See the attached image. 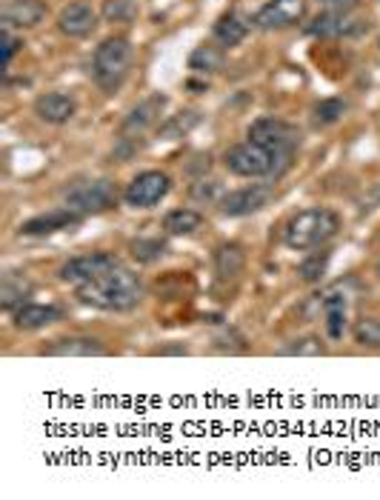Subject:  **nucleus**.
<instances>
[{"label":"nucleus","mask_w":380,"mask_h":500,"mask_svg":"<svg viewBox=\"0 0 380 500\" xmlns=\"http://www.w3.org/2000/svg\"><path fill=\"white\" fill-rule=\"evenodd\" d=\"M100 15L103 20H109V24H132L138 17V4L135 0H103Z\"/></svg>","instance_id":"obj_31"},{"label":"nucleus","mask_w":380,"mask_h":500,"mask_svg":"<svg viewBox=\"0 0 380 500\" xmlns=\"http://www.w3.org/2000/svg\"><path fill=\"white\" fill-rule=\"evenodd\" d=\"M32 280L20 272H6L4 284H0V309L15 315L20 307H26V297L32 295Z\"/></svg>","instance_id":"obj_21"},{"label":"nucleus","mask_w":380,"mask_h":500,"mask_svg":"<svg viewBox=\"0 0 380 500\" xmlns=\"http://www.w3.org/2000/svg\"><path fill=\"white\" fill-rule=\"evenodd\" d=\"M269 201H272V189L263 183H252L243 189L226 192L218 203V209L226 217H249V214H258L261 209H266Z\"/></svg>","instance_id":"obj_12"},{"label":"nucleus","mask_w":380,"mask_h":500,"mask_svg":"<svg viewBox=\"0 0 380 500\" xmlns=\"http://www.w3.org/2000/svg\"><path fill=\"white\" fill-rule=\"evenodd\" d=\"M249 141L266 146L272 155L281 161V166L289 172L294 163V151L301 146V132H298V126H292L281 118H261L249 126Z\"/></svg>","instance_id":"obj_6"},{"label":"nucleus","mask_w":380,"mask_h":500,"mask_svg":"<svg viewBox=\"0 0 380 500\" xmlns=\"http://www.w3.org/2000/svg\"><path fill=\"white\" fill-rule=\"evenodd\" d=\"M87 217L80 212L69 209V206H57V209H49L44 214H35L29 221L20 224V234L24 237H46V234H55V232H72L77 229Z\"/></svg>","instance_id":"obj_11"},{"label":"nucleus","mask_w":380,"mask_h":500,"mask_svg":"<svg viewBox=\"0 0 380 500\" xmlns=\"http://www.w3.org/2000/svg\"><path fill=\"white\" fill-rule=\"evenodd\" d=\"M306 17V0H266L255 15V26L274 32V29H289L298 26Z\"/></svg>","instance_id":"obj_13"},{"label":"nucleus","mask_w":380,"mask_h":500,"mask_svg":"<svg viewBox=\"0 0 380 500\" xmlns=\"http://www.w3.org/2000/svg\"><path fill=\"white\" fill-rule=\"evenodd\" d=\"M369 32V20L361 17H352L349 12H321L318 17H312L306 24V35L312 37H357Z\"/></svg>","instance_id":"obj_10"},{"label":"nucleus","mask_w":380,"mask_h":500,"mask_svg":"<svg viewBox=\"0 0 380 500\" xmlns=\"http://www.w3.org/2000/svg\"><path fill=\"white\" fill-rule=\"evenodd\" d=\"M226 63V55L221 47H212V43H200V47L189 55V69L195 75H218Z\"/></svg>","instance_id":"obj_24"},{"label":"nucleus","mask_w":380,"mask_h":500,"mask_svg":"<svg viewBox=\"0 0 380 500\" xmlns=\"http://www.w3.org/2000/svg\"><path fill=\"white\" fill-rule=\"evenodd\" d=\"M132 43L129 37L123 35H112L100 43L95 49V57H92V75H95V83L100 86L103 92H115L120 89V83L126 80L132 69Z\"/></svg>","instance_id":"obj_3"},{"label":"nucleus","mask_w":380,"mask_h":500,"mask_svg":"<svg viewBox=\"0 0 380 500\" xmlns=\"http://www.w3.org/2000/svg\"><path fill=\"white\" fill-rule=\"evenodd\" d=\"M200 123V115L198 112H192V109H186V112H178V115H172L169 120H163L160 126H158V138L160 141H178V138H183V135H189L192 129Z\"/></svg>","instance_id":"obj_26"},{"label":"nucleus","mask_w":380,"mask_h":500,"mask_svg":"<svg viewBox=\"0 0 380 500\" xmlns=\"http://www.w3.org/2000/svg\"><path fill=\"white\" fill-rule=\"evenodd\" d=\"M215 40L221 43V47H226V49H231V47H241V43L246 40V35H249V24L241 17V15H235V12H226V15H221L218 17V24H215Z\"/></svg>","instance_id":"obj_23"},{"label":"nucleus","mask_w":380,"mask_h":500,"mask_svg":"<svg viewBox=\"0 0 380 500\" xmlns=\"http://www.w3.org/2000/svg\"><path fill=\"white\" fill-rule=\"evenodd\" d=\"M203 214L198 209H189V206H180V209H172L163 214V232L172 234V237H189L203 229Z\"/></svg>","instance_id":"obj_22"},{"label":"nucleus","mask_w":380,"mask_h":500,"mask_svg":"<svg viewBox=\"0 0 380 500\" xmlns=\"http://www.w3.org/2000/svg\"><path fill=\"white\" fill-rule=\"evenodd\" d=\"M318 4L329 12H354L361 6V0H318Z\"/></svg>","instance_id":"obj_34"},{"label":"nucleus","mask_w":380,"mask_h":500,"mask_svg":"<svg viewBox=\"0 0 380 500\" xmlns=\"http://www.w3.org/2000/svg\"><path fill=\"white\" fill-rule=\"evenodd\" d=\"M352 338L364 349H380V320L377 318H361L352 326Z\"/></svg>","instance_id":"obj_30"},{"label":"nucleus","mask_w":380,"mask_h":500,"mask_svg":"<svg viewBox=\"0 0 380 500\" xmlns=\"http://www.w3.org/2000/svg\"><path fill=\"white\" fill-rule=\"evenodd\" d=\"M40 355H49V358H100V355H107V346H103V340L89 338V335H72V338L52 340L49 346L40 349Z\"/></svg>","instance_id":"obj_16"},{"label":"nucleus","mask_w":380,"mask_h":500,"mask_svg":"<svg viewBox=\"0 0 380 500\" xmlns=\"http://www.w3.org/2000/svg\"><path fill=\"white\" fill-rule=\"evenodd\" d=\"M57 320H63V309L52 307V303H26L12 315V326L17 332H37Z\"/></svg>","instance_id":"obj_18"},{"label":"nucleus","mask_w":380,"mask_h":500,"mask_svg":"<svg viewBox=\"0 0 380 500\" xmlns=\"http://www.w3.org/2000/svg\"><path fill=\"white\" fill-rule=\"evenodd\" d=\"M329 260H332V249L326 246H318V249H312L303 260H301V266H298V275L303 284L314 286V284H321L326 269H329Z\"/></svg>","instance_id":"obj_25"},{"label":"nucleus","mask_w":380,"mask_h":500,"mask_svg":"<svg viewBox=\"0 0 380 500\" xmlns=\"http://www.w3.org/2000/svg\"><path fill=\"white\" fill-rule=\"evenodd\" d=\"M35 115L44 123L63 126V123H69L77 115V100L72 95H63V92L37 95L35 98Z\"/></svg>","instance_id":"obj_17"},{"label":"nucleus","mask_w":380,"mask_h":500,"mask_svg":"<svg viewBox=\"0 0 380 500\" xmlns=\"http://www.w3.org/2000/svg\"><path fill=\"white\" fill-rule=\"evenodd\" d=\"M341 229H344V221L334 209L312 206L289 217V224L283 226V244L292 252H312L318 246H326Z\"/></svg>","instance_id":"obj_2"},{"label":"nucleus","mask_w":380,"mask_h":500,"mask_svg":"<svg viewBox=\"0 0 380 500\" xmlns=\"http://www.w3.org/2000/svg\"><path fill=\"white\" fill-rule=\"evenodd\" d=\"M6 63H12L15 60V55H17V47H20V43H17V37L12 35V29H6Z\"/></svg>","instance_id":"obj_35"},{"label":"nucleus","mask_w":380,"mask_h":500,"mask_svg":"<svg viewBox=\"0 0 380 500\" xmlns=\"http://www.w3.org/2000/svg\"><path fill=\"white\" fill-rule=\"evenodd\" d=\"M95 26H98V12L92 9V4H83V0L63 6L57 15V29L67 37H87L95 32Z\"/></svg>","instance_id":"obj_15"},{"label":"nucleus","mask_w":380,"mask_h":500,"mask_svg":"<svg viewBox=\"0 0 380 500\" xmlns=\"http://www.w3.org/2000/svg\"><path fill=\"white\" fill-rule=\"evenodd\" d=\"M63 198H67L69 209L80 212L83 217H92V214H103V212L118 209L123 194H120V189L112 178H95V181L72 183L67 192H63Z\"/></svg>","instance_id":"obj_5"},{"label":"nucleus","mask_w":380,"mask_h":500,"mask_svg":"<svg viewBox=\"0 0 380 500\" xmlns=\"http://www.w3.org/2000/svg\"><path fill=\"white\" fill-rule=\"evenodd\" d=\"M115 266H120L118 255H112V252H87V255L69 257L67 264L57 269V277L63 280V284L80 286V284H89V280L112 272Z\"/></svg>","instance_id":"obj_8"},{"label":"nucleus","mask_w":380,"mask_h":500,"mask_svg":"<svg viewBox=\"0 0 380 500\" xmlns=\"http://www.w3.org/2000/svg\"><path fill=\"white\" fill-rule=\"evenodd\" d=\"M166 103H169V98L160 95V92H155V95H149L146 100H140V103L132 109V112L123 118L118 138H126V141H143V135H146V132H152V129L160 123V115H163Z\"/></svg>","instance_id":"obj_9"},{"label":"nucleus","mask_w":380,"mask_h":500,"mask_svg":"<svg viewBox=\"0 0 380 500\" xmlns=\"http://www.w3.org/2000/svg\"><path fill=\"white\" fill-rule=\"evenodd\" d=\"M189 194H192V201H198V203H221V198H223V186L218 183V181H206V178H198L195 183H192V189H189Z\"/></svg>","instance_id":"obj_32"},{"label":"nucleus","mask_w":380,"mask_h":500,"mask_svg":"<svg viewBox=\"0 0 380 500\" xmlns=\"http://www.w3.org/2000/svg\"><path fill=\"white\" fill-rule=\"evenodd\" d=\"M169 192H172V178L160 169H146L126 183L123 201L132 209H155L160 201H166Z\"/></svg>","instance_id":"obj_7"},{"label":"nucleus","mask_w":380,"mask_h":500,"mask_svg":"<svg viewBox=\"0 0 380 500\" xmlns=\"http://www.w3.org/2000/svg\"><path fill=\"white\" fill-rule=\"evenodd\" d=\"M375 275L380 277V257H377V264H375Z\"/></svg>","instance_id":"obj_36"},{"label":"nucleus","mask_w":380,"mask_h":500,"mask_svg":"<svg viewBox=\"0 0 380 500\" xmlns=\"http://www.w3.org/2000/svg\"><path fill=\"white\" fill-rule=\"evenodd\" d=\"M223 166L238 178H269V181H281L286 175V169L281 161L272 155V151L255 141H243L226 149Z\"/></svg>","instance_id":"obj_4"},{"label":"nucleus","mask_w":380,"mask_h":500,"mask_svg":"<svg viewBox=\"0 0 380 500\" xmlns=\"http://www.w3.org/2000/svg\"><path fill=\"white\" fill-rule=\"evenodd\" d=\"M46 0H6L4 6V29H37L46 20Z\"/></svg>","instance_id":"obj_14"},{"label":"nucleus","mask_w":380,"mask_h":500,"mask_svg":"<svg viewBox=\"0 0 380 500\" xmlns=\"http://www.w3.org/2000/svg\"><path fill=\"white\" fill-rule=\"evenodd\" d=\"M321 307H324V320H326V335L332 340H341L346 332V323H349V297L346 292H341V286L329 289L321 297Z\"/></svg>","instance_id":"obj_19"},{"label":"nucleus","mask_w":380,"mask_h":500,"mask_svg":"<svg viewBox=\"0 0 380 500\" xmlns=\"http://www.w3.org/2000/svg\"><path fill=\"white\" fill-rule=\"evenodd\" d=\"M326 352H329L326 343L318 335L292 338L278 349V355H283V358H318V355H326Z\"/></svg>","instance_id":"obj_27"},{"label":"nucleus","mask_w":380,"mask_h":500,"mask_svg":"<svg viewBox=\"0 0 380 500\" xmlns=\"http://www.w3.org/2000/svg\"><path fill=\"white\" fill-rule=\"evenodd\" d=\"M143 292L146 289H143L140 275L126 269L123 264L107 275L89 280V284L75 286V295L83 307H92L100 312H132L135 307H140Z\"/></svg>","instance_id":"obj_1"},{"label":"nucleus","mask_w":380,"mask_h":500,"mask_svg":"<svg viewBox=\"0 0 380 500\" xmlns=\"http://www.w3.org/2000/svg\"><path fill=\"white\" fill-rule=\"evenodd\" d=\"M215 275L218 280H238L246 269V249L235 241H226L215 249Z\"/></svg>","instance_id":"obj_20"},{"label":"nucleus","mask_w":380,"mask_h":500,"mask_svg":"<svg viewBox=\"0 0 380 500\" xmlns=\"http://www.w3.org/2000/svg\"><path fill=\"white\" fill-rule=\"evenodd\" d=\"M346 109H349V103L344 98H326L314 106L312 120H314V126H332L346 115Z\"/></svg>","instance_id":"obj_29"},{"label":"nucleus","mask_w":380,"mask_h":500,"mask_svg":"<svg viewBox=\"0 0 380 500\" xmlns=\"http://www.w3.org/2000/svg\"><path fill=\"white\" fill-rule=\"evenodd\" d=\"M215 349H221V352H246V340H243V335H238L235 329H226L223 335H218L215 338Z\"/></svg>","instance_id":"obj_33"},{"label":"nucleus","mask_w":380,"mask_h":500,"mask_svg":"<svg viewBox=\"0 0 380 500\" xmlns=\"http://www.w3.org/2000/svg\"><path fill=\"white\" fill-rule=\"evenodd\" d=\"M129 252L138 264H158V260L169 252V246H166V241H160V237H138V241L129 244Z\"/></svg>","instance_id":"obj_28"}]
</instances>
